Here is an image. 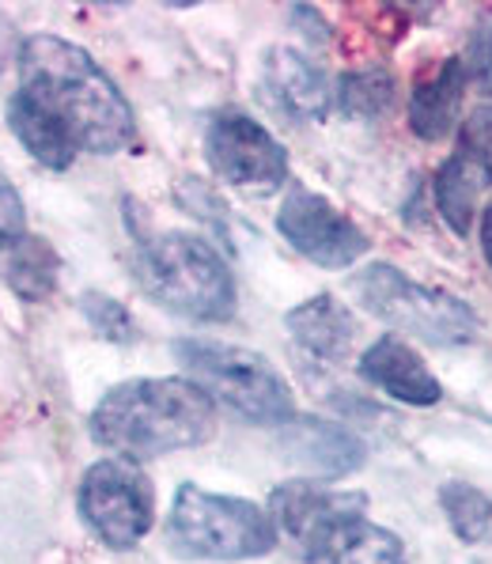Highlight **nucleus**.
Returning a JSON list of instances; mask_svg holds the SVG:
<instances>
[{"label": "nucleus", "mask_w": 492, "mask_h": 564, "mask_svg": "<svg viewBox=\"0 0 492 564\" xmlns=\"http://www.w3.org/2000/svg\"><path fill=\"white\" fill-rule=\"evenodd\" d=\"M212 432L216 402L183 376L125 379L91 410V440L129 463L201 447Z\"/></svg>", "instance_id": "f03ea898"}, {"label": "nucleus", "mask_w": 492, "mask_h": 564, "mask_svg": "<svg viewBox=\"0 0 492 564\" xmlns=\"http://www.w3.org/2000/svg\"><path fill=\"white\" fill-rule=\"evenodd\" d=\"M459 152L470 155V160L481 167V175L492 182V102H481L470 118H462Z\"/></svg>", "instance_id": "5701e85b"}, {"label": "nucleus", "mask_w": 492, "mask_h": 564, "mask_svg": "<svg viewBox=\"0 0 492 564\" xmlns=\"http://www.w3.org/2000/svg\"><path fill=\"white\" fill-rule=\"evenodd\" d=\"M489 186V178L481 175V167L455 149L439 163L436 182H431V194H436V213L444 216V224L455 231V236H470L473 228V213H478L481 189Z\"/></svg>", "instance_id": "dca6fc26"}, {"label": "nucleus", "mask_w": 492, "mask_h": 564, "mask_svg": "<svg viewBox=\"0 0 492 564\" xmlns=\"http://www.w3.org/2000/svg\"><path fill=\"white\" fill-rule=\"evenodd\" d=\"M478 239H481V254H485V262L492 269V202L485 205V213H481V231H478Z\"/></svg>", "instance_id": "a878e982"}, {"label": "nucleus", "mask_w": 492, "mask_h": 564, "mask_svg": "<svg viewBox=\"0 0 492 564\" xmlns=\"http://www.w3.org/2000/svg\"><path fill=\"white\" fill-rule=\"evenodd\" d=\"M277 231L296 254L318 269H349L368 254V236L352 216L330 205L322 194L296 186L277 213Z\"/></svg>", "instance_id": "9d476101"}, {"label": "nucleus", "mask_w": 492, "mask_h": 564, "mask_svg": "<svg viewBox=\"0 0 492 564\" xmlns=\"http://www.w3.org/2000/svg\"><path fill=\"white\" fill-rule=\"evenodd\" d=\"M357 300L364 303L379 323L413 334L428 345H470L478 337V315L466 300L444 289H428V284L405 276L398 265L375 262L360 269L357 281Z\"/></svg>", "instance_id": "423d86ee"}, {"label": "nucleus", "mask_w": 492, "mask_h": 564, "mask_svg": "<svg viewBox=\"0 0 492 564\" xmlns=\"http://www.w3.org/2000/svg\"><path fill=\"white\" fill-rule=\"evenodd\" d=\"M205 160L228 186L273 194L288 182V152L262 121L243 110H220L205 129Z\"/></svg>", "instance_id": "1a4fd4ad"}, {"label": "nucleus", "mask_w": 492, "mask_h": 564, "mask_svg": "<svg viewBox=\"0 0 492 564\" xmlns=\"http://www.w3.org/2000/svg\"><path fill=\"white\" fill-rule=\"evenodd\" d=\"M284 326H288L292 341L315 360L338 364L349 357L352 341H357V318L345 307L341 300H334L330 292L322 296H310L299 307H292L284 315Z\"/></svg>", "instance_id": "ddd939ff"}, {"label": "nucleus", "mask_w": 492, "mask_h": 564, "mask_svg": "<svg viewBox=\"0 0 492 564\" xmlns=\"http://www.w3.org/2000/svg\"><path fill=\"white\" fill-rule=\"evenodd\" d=\"M0 276L4 284L28 303H42L50 292L57 289V276H62V258L50 247L46 239L28 236L23 242H15L12 250L0 254Z\"/></svg>", "instance_id": "f3484780"}, {"label": "nucleus", "mask_w": 492, "mask_h": 564, "mask_svg": "<svg viewBox=\"0 0 492 564\" xmlns=\"http://www.w3.org/2000/svg\"><path fill=\"white\" fill-rule=\"evenodd\" d=\"M136 281L160 307L194 323L236 315V276L223 254L194 231H163L136 247Z\"/></svg>", "instance_id": "7ed1b4c3"}, {"label": "nucleus", "mask_w": 492, "mask_h": 564, "mask_svg": "<svg viewBox=\"0 0 492 564\" xmlns=\"http://www.w3.org/2000/svg\"><path fill=\"white\" fill-rule=\"evenodd\" d=\"M368 497L357 489H334L326 481H284L270 492V519L277 534L304 561L318 564L326 545L352 519H364Z\"/></svg>", "instance_id": "6e6552de"}, {"label": "nucleus", "mask_w": 492, "mask_h": 564, "mask_svg": "<svg viewBox=\"0 0 492 564\" xmlns=\"http://www.w3.org/2000/svg\"><path fill=\"white\" fill-rule=\"evenodd\" d=\"M8 129L50 171H68L80 152L118 155L136 144V115L122 88L88 50L57 34L23 39Z\"/></svg>", "instance_id": "f257e3e1"}, {"label": "nucleus", "mask_w": 492, "mask_h": 564, "mask_svg": "<svg viewBox=\"0 0 492 564\" xmlns=\"http://www.w3.org/2000/svg\"><path fill=\"white\" fill-rule=\"evenodd\" d=\"M398 84L386 68H352L338 80V107L345 118H379L394 107Z\"/></svg>", "instance_id": "6ab92c4d"}, {"label": "nucleus", "mask_w": 492, "mask_h": 564, "mask_svg": "<svg viewBox=\"0 0 492 564\" xmlns=\"http://www.w3.org/2000/svg\"><path fill=\"white\" fill-rule=\"evenodd\" d=\"M28 239V208L8 178H0V254Z\"/></svg>", "instance_id": "b1692460"}, {"label": "nucleus", "mask_w": 492, "mask_h": 564, "mask_svg": "<svg viewBox=\"0 0 492 564\" xmlns=\"http://www.w3.org/2000/svg\"><path fill=\"white\" fill-rule=\"evenodd\" d=\"M80 315L88 318V326L102 337V341H114V345L136 341L133 311H129L122 300L107 296V292H84V296H80Z\"/></svg>", "instance_id": "412c9836"}, {"label": "nucleus", "mask_w": 492, "mask_h": 564, "mask_svg": "<svg viewBox=\"0 0 492 564\" xmlns=\"http://www.w3.org/2000/svg\"><path fill=\"white\" fill-rule=\"evenodd\" d=\"M171 349L183 364L186 379H194L228 413L250 424L296 421V398H292L288 379L262 352L243 349V345L205 341V337H183Z\"/></svg>", "instance_id": "39448f33"}, {"label": "nucleus", "mask_w": 492, "mask_h": 564, "mask_svg": "<svg viewBox=\"0 0 492 564\" xmlns=\"http://www.w3.org/2000/svg\"><path fill=\"white\" fill-rule=\"evenodd\" d=\"M20 50H23V42H20V34H15V23L0 12V73H4L12 61H20Z\"/></svg>", "instance_id": "393cba45"}, {"label": "nucleus", "mask_w": 492, "mask_h": 564, "mask_svg": "<svg viewBox=\"0 0 492 564\" xmlns=\"http://www.w3.org/2000/svg\"><path fill=\"white\" fill-rule=\"evenodd\" d=\"M76 511L107 550H133L155 523V489L141 463L99 458L80 477Z\"/></svg>", "instance_id": "0eeeda50"}, {"label": "nucleus", "mask_w": 492, "mask_h": 564, "mask_svg": "<svg viewBox=\"0 0 492 564\" xmlns=\"http://www.w3.org/2000/svg\"><path fill=\"white\" fill-rule=\"evenodd\" d=\"M439 505H444V516L451 523V531L462 538V542L478 545L492 538V497L466 481H447L439 489Z\"/></svg>", "instance_id": "aec40b11"}, {"label": "nucleus", "mask_w": 492, "mask_h": 564, "mask_svg": "<svg viewBox=\"0 0 492 564\" xmlns=\"http://www.w3.org/2000/svg\"><path fill=\"white\" fill-rule=\"evenodd\" d=\"M265 88L277 99L281 110H288L299 121H322L334 107V88L326 80L322 65H315L307 54L292 46H273L262 65Z\"/></svg>", "instance_id": "f8f14e48"}, {"label": "nucleus", "mask_w": 492, "mask_h": 564, "mask_svg": "<svg viewBox=\"0 0 492 564\" xmlns=\"http://www.w3.org/2000/svg\"><path fill=\"white\" fill-rule=\"evenodd\" d=\"M318 564H409L402 538L371 519H352L345 531L326 545Z\"/></svg>", "instance_id": "a211bd4d"}, {"label": "nucleus", "mask_w": 492, "mask_h": 564, "mask_svg": "<svg viewBox=\"0 0 492 564\" xmlns=\"http://www.w3.org/2000/svg\"><path fill=\"white\" fill-rule=\"evenodd\" d=\"M284 444L292 447V458L304 463L318 477H345L364 463V444L349 429L334 421H315V416H296L284 424Z\"/></svg>", "instance_id": "4468645a"}, {"label": "nucleus", "mask_w": 492, "mask_h": 564, "mask_svg": "<svg viewBox=\"0 0 492 564\" xmlns=\"http://www.w3.org/2000/svg\"><path fill=\"white\" fill-rule=\"evenodd\" d=\"M357 371L364 383L402 405H436L444 398V383L436 379V371L398 334H383L379 341H371L364 357L357 360Z\"/></svg>", "instance_id": "9b49d317"}, {"label": "nucleus", "mask_w": 492, "mask_h": 564, "mask_svg": "<svg viewBox=\"0 0 492 564\" xmlns=\"http://www.w3.org/2000/svg\"><path fill=\"white\" fill-rule=\"evenodd\" d=\"M466 73L459 57L439 61L425 80L413 88L409 95V129L420 141H444L462 115V99H466Z\"/></svg>", "instance_id": "2eb2a0df"}, {"label": "nucleus", "mask_w": 492, "mask_h": 564, "mask_svg": "<svg viewBox=\"0 0 492 564\" xmlns=\"http://www.w3.org/2000/svg\"><path fill=\"white\" fill-rule=\"evenodd\" d=\"M459 61H462L466 84L492 99V15H485V20L470 31Z\"/></svg>", "instance_id": "4be33fe9"}, {"label": "nucleus", "mask_w": 492, "mask_h": 564, "mask_svg": "<svg viewBox=\"0 0 492 564\" xmlns=\"http://www.w3.org/2000/svg\"><path fill=\"white\" fill-rule=\"evenodd\" d=\"M163 538L183 561H254L281 542L270 508L228 492H209L194 481L178 485Z\"/></svg>", "instance_id": "20e7f679"}]
</instances>
